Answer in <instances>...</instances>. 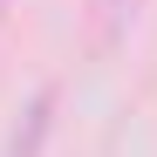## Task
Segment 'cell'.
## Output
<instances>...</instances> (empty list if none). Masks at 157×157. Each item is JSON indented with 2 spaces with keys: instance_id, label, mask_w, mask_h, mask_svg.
I'll return each mask as SVG.
<instances>
[{
  "instance_id": "7a4b0ae2",
  "label": "cell",
  "mask_w": 157,
  "mask_h": 157,
  "mask_svg": "<svg viewBox=\"0 0 157 157\" xmlns=\"http://www.w3.org/2000/svg\"><path fill=\"white\" fill-rule=\"evenodd\" d=\"M96 7V34L102 41H123V28L137 21V0H89Z\"/></svg>"
},
{
  "instance_id": "3957f363",
  "label": "cell",
  "mask_w": 157,
  "mask_h": 157,
  "mask_svg": "<svg viewBox=\"0 0 157 157\" xmlns=\"http://www.w3.org/2000/svg\"><path fill=\"white\" fill-rule=\"evenodd\" d=\"M0 14H7V0H0Z\"/></svg>"
},
{
  "instance_id": "6da1fadb",
  "label": "cell",
  "mask_w": 157,
  "mask_h": 157,
  "mask_svg": "<svg viewBox=\"0 0 157 157\" xmlns=\"http://www.w3.org/2000/svg\"><path fill=\"white\" fill-rule=\"evenodd\" d=\"M48 130H55V89H34L0 157H41V150H48Z\"/></svg>"
}]
</instances>
